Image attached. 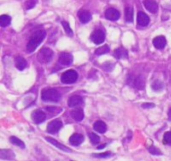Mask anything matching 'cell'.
Wrapping results in <instances>:
<instances>
[{
	"label": "cell",
	"instance_id": "cell-31",
	"mask_svg": "<svg viewBox=\"0 0 171 161\" xmlns=\"http://www.w3.org/2000/svg\"><path fill=\"white\" fill-rule=\"evenodd\" d=\"M148 151H149L151 154H153V155H161L162 154L161 151L159 150V149H157L155 146H153V145L148 148Z\"/></svg>",
	"mask_w": 171,
	"mask_h": 161
},
{
	"label": "cell",
	"instance_id": "cell-1",
	"mask_svg": "<svg viewBox=\"0 0 171 161\" xmlns=\"http://www.w3.org/2000/svg\"><path fill=\"white\" fill-rule=\"evenodd\" d=\"M45 36H46V32L44 30H36L34 31L32 36L30 37L29 42L27 44V52L31 53L38 47V45H40V43L44 40Z\"/></svg>",
	"mask_w": 171,
	"mask_h": 161
},
{
	"label": "cell",
	"instance_id": "cell-21",
	"mask_svg": "<svg viewBox=\"0 0 171 161\" xmlns=\"http://www.w3.org/2000/svg\"><path fill=\"white\" fill-rule=\"evenodd\" d=\"M14 153L11 150H6V149H1L0 150V158L6 159V160H12L14 159Z\"/></svg>",
	"mask_w": 171,
	"mask_h": 161
},
{
	"label": "cell",
	"instance_id": "cell-18",
	"mask_svg": "<svg viewBox=\"0 0 171 161\" xmlns=\"http://www.w3.org/2000/svg\"><path fill=\"white\" fill-rule=\"evenodd\" d=\"M93 128L95 131H97L98 133H105L106 130H107V125H106L103 121H96L93 124Z\"/></svg>",
	"mask_w": 171,
	"mask_h": 161
},
{
	"label": "cell",
	"instance_id": "cell-14",
	"mask_svg": "<svg viewBox=\"0 0 171 161\" xmlns=\"http://www.w3.org/2000/svg\"><path fill=\"white\" fill-rule=\"evenodd\" d=\"M78 18H79V20H80L82 23H87V22H89L91 20L92 16H91V13L89 12V11L80 10L78 12Z\"/></svg>",
	"mask_w": 171,
	"mask_h": 161
},
{
	"label": "cell",
	"instance_id": "cell-17",
	"mask_svg": "<svg viewBox=\"0 0 171 161\" xmlns=\"http://www.w3.org/2000/svg\"><path fill=\"white\" fill-rule=\"evenodd\" d=\"M133 82H134L135 88L138 90H142L144 89V87H145V79H144L142 75H138L137 77H135L134 80H133Z\"/></svg>",
	"mask_w": 171,
	"mask_h": 161
},
{
	"label": "cell",
	"instance_id": "cell-16",
	"mask_svg": "<svg viewBox=\"0 0 171 161\" xmlns=\"http://www.w3.org/2000/svg\"><path fill=\"white\" fill-rule=\"evenodd\" d=\"M46 140L48 141V142H50V143L53 145V146H55V147H57V148L61 149V150H63V151L68 152V153L72 152L70 148H68V147H66V146H64V145H62L61 143H59L58 141H56L55 139H53V138H51V137H46Z\"/></svg>",
	"mask_w": 171,
	"mask_h": 161
},
{
	"label": "cell",
	"instance_id": "cell-20",
	"mask_svg": "<svg viewBox=\"0 0 171 161\" xmlns=\"http://www.w3.org/2000/svg\"><path fill=\"white\" fill-rule=\"evenodd\" d=\"M114 56L117 59H126L128 57V52L124 48H117L114 50Z\"/></svg>",
	"mask_w": 171,
	"mask_h": 161
},
{
	"label": "cell",
	"instance_id": "cell-34",
	"mask_svg": "<svg viewBox=\"0 0 171 161\" xmlns=\"http://www.w3.org/2000/svg\"><path fill=\"white\" fill-rule=\"evenodd\" d=\"M93 157H98V158H105V157L111 156V153H101V154H93Z\"/></svg>",
	"mask_w": 171,
	"mask_h": 161
},
{
	"label": "cell",
	"instance_id": "cell-29",
	"mask_svg": "<svg viewBox=\"0 0 171 161\" xmlns=\"http://www.w3.org/2000/svg\"><path fill=\"white\" fill-rule=\"evenodd\" d=\"M151 87L153 88V90H155V91H161L163 88V84L160 80H155V81L152 83Z\"/></svg>",
	"mask_w": 171,
	"mask_h": 161
},
{
	"label": "cell",
	"instance_id": "cell-23",
	"mask_svg": "<svg viewBox=\"0 0 171 161\" xmlns=\"http://www.w3.org/2000/svg\"><path fill=\"white\" fill-rule=\"evenodd\" d=\"M125 20L126 22L131 23L133 22V8L130 6H128L125 8Z\"/></svg>",
	"mask_w": 171,
	"mask_h": 161
},
{
	"label": "cell",
	"instance_id": "cell-32",
	"mask_svg": "<svg viewBox=\"0 0 171 161\" xmlns=\"http://www.w3.org/2000/svg\"><path fill=\"white\" fill-rule=\"evenodd\" d=\"M35 4H36V0H28V1L26 2L25 7H26V9H31L35 6Z\"/></svg>",
	"mask_w": 171,
	"mask_h": 161
},
{
	"label": "cell",
	"instance_id": "cell-25",
	"mask_svg": "<svg viewBox=\"0 0 171 161\" xmlns=\"http://www.w3.org/2000/svg\"><path fill=\"white\" fill-rule=\"evenodd\" d=\"M10 142L12 144H14V145H16V146H18V147H20V148H25L24 142L22 140L19 139V138H17L16 136H11L10 137Z\"/></svg>",
	"mask_w": 171,
	"mask_h": 161
},
{
	"label": "cell",
	"instance_id": "cell-27",
	"mask_svg": "<svg viewBox=\"0 0 171 161\" xmlns=\"http://www.w3.org/2000/svg\"><path fill=\"white\" fill-rule=\"evenodd\" d=\"M62 26H63V28H64V31H65L67 33V35L68 36H73V31H72V29L70 27V25H69V23L66 22V21H62Z\"/></svg>",
	"mask_w": 171,
	"mask_h": 161
},
{
	"label": "cell",
	"instance_id": "cell-22",
	"mask_svg": "<svg viewBox=\"0 0 171 161\" xmlns=\"http://www.w3.org/2000/svg\"><path fill=\"white\" fill-rule=\"evenodd\" d=\"M71 116L75 121H82L84 118V112L82 109H75L71 112Z\"/></svg>",
	"mask_w": 171,
	"mask_h": 161
},
{
	"label": "cell",
	"instance_id": "cell-36",
	"mask_svg": "<svg viewBox=\"0 0 171 161\" xmlns=\"http://www.w3.org/2000/svg\"><path fill=\"white\" fill-rule=\"evenodd\" d=\"M168 118H169V120H171V108L168 111Z\"/></svg>",
	"mask_w": 171,
	"mask_h": 161
},
{
	"label": "cell",
	"instance_id": "cell-30",
	"mask_svg": "<svg viewBox=\"0 0 171 161\" xmlns=\"http://www.w3.org/2000/svg\"><path fill=\"white\" fill-rule=\"evenodd\" d=\"M163 143L164 144H171V131H168L163 136Z\"/></svg>",
	"mask_w": 171,
	"mask_h": 161
},
{
	"label": "cell",
	"instance_id": "cell-24",
	"mask_svg": "<svg viewBox=\"0 0 171 161\" xmlns=\"http://www.w3.org/2000/svg\"><path fill=\"white\" fill-rule=\"evenodd\" d=\"M11 22V17L9 15H6V14H3L1 17H0V25L2 26V27H6V26H8Z\"/></svg>",
	"mask_w": 171,
	"mask_h": 161
},
{
	"label": "cell",
	"instance_id": "cell-37",
	"mask_svg": "<svg viewBox=\"0 0 171 161\" xmlns=\"http://www.w3.org/2000/svg\"><path fill=\"white\" fill-rule=\"evenodd\" d=\"M104 147H106V144H103V145H100V146H98L97 148H98V149H102V148H104Z\"/></svg>",
	"mask_w": 171,
	"mask_h": 161
},
{
	"label": "cell",
	"instance_id": "cell-6",
	"mask_svg": "<svg viewBox=\"0 0 171 161\" xmlns=\"http://www.w3.org/2000/svg\"><path fill=\"white\" fill-rule=\"evenodd\" d=\"M31 118H32V120H33L34 123L40 124V123H42L45 119H46V114H45L42 110L37 109V110L33 111V112H32Z\"/></svg>",
	"mask_w": 171,
	"mask_h": 161
},
{
	"label": "cell",
	"instance_id": "cell-3",
	"mask_svg": "<svg viewBox=\"0 0 171 161\" xmlns=\"http://www.w3.org/2000/svg\"><path fill=\"white\" fill-rule=\"evenodd\" d=\"M53 58V51L50 48L44 47L40 49V51L37 54V60L40 63H49Z\"/></svg>",
	"mask_w": 171,
	"mask_h": 161
},
{
	"label": "cell",
	"instance_id": "cell-28",
	"mask_svg": "<svg viewBox=\"0 0 171 161\" xmlns=\"http://www.w3.org/2000/svg\"><path fill=\"white\" fill-rule=\"evenodd\" d=\"M89 138H90L91 143H92V144H95V145L99 143V141H100V137L98 136L96 133H93V132L89 133Z\"/></svg>",
	"mask_w": 171,
	"mask_h": 161
},
{
	"label": "cell",
	"instance_id": "cell-5",
	"mask_svg": "<svg viewBox=\"0 0 171 161\" xmlns=\"http://www.w3.org/2000/svg\"><path fill=\"white\" fill-rule=\"evenodd\" d=\"M91 40L93 41V43L95 44H101L103 43L105 40V33L103 30L101 29H97L92 33L91 35Z\"/></svg>",
	"mask_w": 171,
	"mask_h": 161
},
{
	"label": "cell",
	"instance_id": "cell-13",
	"mask_svg": "<svg viewBox=\"0 0 171 161\" xmlns=\"http://www.w3.org/2000/svg\"><path fill=\"white\" fill-rule=\"evenodd\" d=\"M153 45L157 49H163L166 46V38L164 36H157L153 39Z\"/></svg>",
	"mask_w": 171,
	"mask_h": 161
},
{
	"label": "cell",
	"instance_id": "cell-19",
	"mask_svg": "<svg viewBox=\"0 0 171 161\" xmlns=\"http://www.w3.org/2000/svg\"><path fill=\"white\" fill-rule=\"evenodd\" d=\"M15 66L19 70H24L27 66V61H26L22 56H17L15 59Z\"/></svg>",
	"mask_w": 171,
	"mask_h": 161
},
{
	"label": "cell",
	"instance_id": "cell-9",
	"mask_svg": "<svg viewBox=\"0 0 171 161\" xmlns=\"http://www.w3.org/2000/svg\"><path fill=\"white\" fill-rule=\"evenodd\" d=\"M73 61V57L69 53H61L59 55V63L63 66H68Z\"/></svg>",
	"mask_w": 171,
	"mask_h": 161
},
{
	"label": "cell",
	"instance_id": "cell-7",
	"mask_svg": "<svg viewBox=\"0 0 171 161\" xmlns=\"http://www.w3.org/2000/svg\"><path fill=\"white\" fill-rule=\"evenodd\" d=\"M62 126H63L62 121H60V120H53L47 126V132L48 133H51V134H55V133H57L60 129L62 128Z\"/></svg>",
	"mask_w": 171,
	"mask_h": 161
},
{
	"label": "cell",
	"instance_id": "cell-26",
	"mask_svg": "<svg viewBox=\"0 0 171 161\" xmlns=\"http://www.w3.org/2000/svg\"><path fill=\"white\" fill-rule=\"evenodd\" d=\"M109 46L108 45H104V46H101V47L97 48L96 50H95V54L96 55H102V54H106V53L109 52Z\"/></svg>",
	"mask_w": 171,
	"mask_h": 161
},
{
	"label": "cell",
	"instance_id": "cell-12",
	"mask_svg": "<svg viewBox=\"0 0 171 161\" xmlns=\"http://www.w3.org/2000/svg\"><path fill=\"white\" fill-rule=\"evenodd\" d=\"M137 23L140 26H144L145 27V26L149 24V17L144 12H142V11H139L137 14Z\"/></svg>",
	"mask_w": 171,
	"mask_h": 161
},
{
	"label": "cell",
	"instance_id": "cell-15",
	"mask_svg": "<svg viewBox=\"0 0 171 161\" xmlns=\"http://www.w3.org/2000/svg\"><path fill=\"white\" fill-rule=\"evenodd\" d=\"M83 140H84V137L81 134H78V133H74L73 135H72L69 138V141L72 145H74V146H78V145H80Z\"/></svg>",
	"mask_w": 171,
	"mask_h": 161
},
{
	"label": "cell",
	"instance_id": "cell-33",
	"mask_svg": "<svg viewBox=\"0 0 171 161\" xmlns=\"http://www.w3.org/2000/svg\"><path fill=\"white\" fill-rule=\"evenodd\" d=\"M113 67H114V64L113 63H105L104 65H103V69L104 70H106V71H111L112 69H113Z\"/></svg>",
	"mask_w": 171,
	"mask_h": 161
},
{
	"label": "cell",
	"instance_id": "cell-4",
	"mask_svg": "<svg viewBox=\"0 0 171 161\" xmlns=\"http://www.w3.org/2000/svg\"><path fill=\"white\" fill-rule=\"evenodd\" d=\"M78 78V74L75 70H67L65 71L61 76V82L64 84H72L76 82V80Z\"/></svg>",
	"mask_w": 171,
	"mask_h": 161
},
{
	"label": "cell",
	"instance_id": "cell-35",
	"mask_svg": "<svg viewBox=\"0 0 171 161\" xmlns=\"http://www.w3.org/2000/svg\"><path fill=\"white\" fill-rule=\"evenodd\" d=\"M155 105L153 103H143L142 104V107L143 108H153Z\"/></svg>",
	"mask_w": 171,
	"mask_h": 161
},
{
	"label": "cell",
	"instance_id": "cell-10",
	"mask_svg": "<svg viewBox=\"0 0 171 161\" xmlns=\"http://www.w3.org/2000/svg\"><path fill=\"white\" fill-rule=\"evenodd\" d=\"M143 4L145 6V8L151 13H156L158 11V5L154 0H144Z\"/></svg>",
	"mask_w": 171,
	"mask_h": 161
},
{
	"label": "cell",
	"instance_id": "cell-11",
	"mask_svg": "<svg viewBox=\"0 0 171 161\" xmlns=\"http://www.w3.org/2000/svg\"><path fill=\"white\" fill-rule=\"evenodd\" d=\"M83 103V98L81 96H79V95H73V96L69 97L67 101V104L69 107H75V106H78Z\"/></svg>",
	"mask_w": 171,
	"mask_h": 161
},
{
	"label": "cell",
	"instance_id": "cell-8",
	"mask_svg": "<svg viewBox=\"0 0 171 161\" xmlns=\"http://www.w3.org/2000/svg\"><path fill=\"white\" fill-rule=\"evenodd\" d=\"M105 17L107 18L108 20L116 21V20H118L120 17V12L118 10H116L115 8H108L105 11Z\"/></svg>",
	"mask_w": 171,
	"mask_h": 161
},
{
	"label": "cell",
	"instance_id": "cell-2",
	"mask_svg": "<svg viewBox=\"0 0 171 161\" xmlns=\"http://www.w3.org/2000/svg\"><path fill=\"white\" fill-rule=\"evenodd\" d=\"M41 98L43 101L46 102H58L61 98V94L59 93L58 90L48 88V89H43L41 92Z\"/></svg>",
	"mask_w": 171,
	"mask_h": 161
}]
</instances>
